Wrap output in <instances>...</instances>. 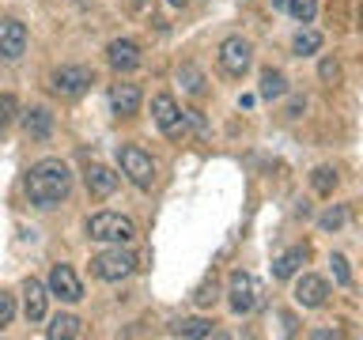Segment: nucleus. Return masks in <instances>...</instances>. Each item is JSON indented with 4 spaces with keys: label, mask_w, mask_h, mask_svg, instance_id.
Segmentation results:
<instances>
[{
    "label": "nucleus",
    "mask_w": 363,
    "mask_h": 340,
    "mask_svg": "<svg viewBox=\"0 0 363 340\" xmlns=\"http://www.w3.org/2000/svg\"><path fill=\"white\" fill-rule=\"evenodd\" d=\"M329 299V283L322 276H303L295 283V302L306 306V310H318V306H325Z\"/></svg>",
    "instance_id": "nucleus-12"
},
{
    "label": "nucleus",
    "mask_w": 363,
    "mask_h": 340,
    "mask_svg": "<svg viewBox=\"0 0 363 340\" xmlns=\"http://www.w3.org/2000/svg\"><path fill=\"white\" fill-rule=\"evenodd\" d=\"M68 189H72V170L61 159H42L27 170V197L38 208H57L68 197Z\"/></svg>",
    "instance_id": "nucleus-1"
},
{
    "label": "nucleus",
    "mask_w": 363,
    "mask_h": 340,
    "mask_svg": "<svg viewBox=\"0 0 363 340\" xmlns=\"http://www.w3.org/2000/svg\"><path fill=\"white\" fill-rule=\"evenodd\" d=\"M329 265H333V276H337V283L340 288H348L352 283V272H348V261L340 257V254H333V261H329Z\"/></svg>",
    "instance_id": "nucleus-26"
},
{
    "label": "nucleus",
    "mask_w": 363,
    "mask_h": 340,
    "mask_svg": "<svg viewBox=\"0 0 363 340\" xmlns=\"http://www.w3.org/2000/svg\"><path fill=\"white\" fill-rule=\"evenodd\" d=\"M193 299H197L201 306H212V299H216V283H201V288H197V295H193Z\"/></svg>",
    "instance_id": "nucleus-30"
},
{
    "label": "nucleus",
    "mask_w": 363,
    "mask_h": 340,
    "mask_svg": "<svg viewBox=\"0 0 363 340\" xmlns=\"http://www.w3.org/2000/svg\"><path fill=\"white\" fill-rule=\"evenodd\" d=\"M250 61H254V50H250V42L246 38H223L220 42V68L227 76H242L246 68H250Z\"/></svg>",
    "instance_id": "nucleus-8"
},
{
    "label": "nucleus",
    "mask_w": 363,
    "mask_h": 340,
    "mask_svg": "<svg viewBox=\"0 0 363 340\" xmlns=\"http://www.w3.org/2000/svg\"><path fill=\"white\" fill-rule=\"evenodd\" d=\"M291 45H295V53H299V57H311V53L322 50V34H318V30H299Z\"/></svg>",
    "instance_id": "nucleus-21"
},
{
    "label": "nucleus",
    "mask_w": 363,
    "mask_h": 340,
    "mask_svg": "<svg viewBox=\"0 0 363 340\" xmlns=\"http://www.w3.org/2000/svg\"><path fill=\"white\" fill-rule=\"evenodd\" d=\"M110 106L118 118H133L140 110V87L136 84H113L110 87Z\"/></svg>",
    "instance_id": "nucleus-13"
},
{
    "label": "nucleus",
    "mask_w": 363,
    "mask_h": 340,
    "mask_svg": "<svg viewBox=\"0 0 363 340\" xmlns=\"http://www.w3.org/2000/svg\"><path fill=\"white\" fill-rule=\"evenodd\" d=\"M227 295H231V310L235 314H250L254 306L261 302V288L257 280L250 276V272H231V280H227Z\"/></svg>",
    "instance_id": "nucleus-4"
},
{
    "label": "nucleus",
    "mask_w": 363,
    "mask_h": 340,
    "mask_svg": "<svg viewBox=\"0 0 363 340\" xmlns=\"http://www.w3.org/2000/svg\"><path fill=\"white\" fill-rule=\"evenodd\" d=\"M87 234L95 238V242H118L121 246L136 234V227H133V220H125L118 212H95L87 220Z\"/></svg>",
    "instance_id": "nucleus-3"
},
{
    "label": "nucleus",
    "mask_w": 363,
    "mask_h": 340,
    "mask_svg": "<svg viewBox=\"0 0 363 340\" xmlns=\"http://www.w3.org/2000/svg\"><path fill=\"white\" fill-rule=\"evenodd\" d=\"M27 50V27L19 19H0V57L16 61Z\"/></svg>",
    "instance_id": "nucleus-11"
},
{
    "label": "nucleus",
    "mask_w": 363,
    "mask_h": 340,
    "mask_svg": "<svg viewBox=\"0 0 363 340\" xmlns=\"http://www.w3.org/2000/svg\"><path fill=\"white\" fill-rule=\"evenodd\" d=\"M45 336H79V317L76 314H57L53 317V325L45 329Z\"/></svg>",
    "instance_id": "nucleus-20"
},
{
    "label": "nucleus",
    "mask_w": 363,
    "mask_h": 340,
    "mask_svg": "<svg viewBox=\"0 0 363 340\" xmlns=\"http://www.w3.org/2000/svg\"><path fill=\"white\" fill-rule=\"evenodd\" d=\"M167 4H170V8H182V4H186V0H167Z\"/></svg>",
    "instance_id": "nucleus-32"
},
{
    "label": "nucleus",
    "mask_w": 363,
    "mask_h": 340,
    "mask_svg": "<svg viewBox=\"0 0 363 340\" xmlns=\"http://www.w3.org/2000/svg\"><path fill=\"white\" fill-rule=\"evenodd\" d=\"M178 76L186 79V91H193V95H201V91H204V79H201V72H197V68H193V64H186V68H182Z\"/></svg>",
    "instance_id": "nucleus-25"
},
{
    "label": "nucleus",
    "mask_w": 363,
    "mask_h": 340,
    "mask_svg": "<svg viewBox=\"0 0 363 340\" xmlns=\"http://www.w3.org/2000/svg\"><path fill=\"white\" fill-rule=\"evenodd\" d=\"M50 291H53L61 302H79V299H84L79 276L72 272V265H65V261H57V265L50 268Z\"/></svg>",
    "instance_id": "nucleus-9"
},
{
    "label": "nucleus",
    "mask_w": 363,
    "mask_h": 340,
    "mask_svg": "<svg viewBox=\"0 0 363 340\" xmlns=\"http://www.w3.org/2000/svg\"><path fill=\"white\" fill-rule=\"evenodd\" d=\"M318 76H322L325 84H337V79H340V64H337V61H329V57H325V61L318 64Z\"/></svg>",
    "instance_id": "nucleus-27"
},
{
    "label": "nucleus",
    "mask_w": 363,
    "mask_h": 340,
    "mask_svg": "<svg viewBox=\"0 0 363 340\" xmlns=\"http://www.w3.org/2000/svg\"><path fill=\"white\" fill-rule=\"evenodd\" d=\"M91 68L84 64H65V68H57L53 72V95H61V98H79L84 91L91 87Z\"/></svg>",
    "instance_id": "nucleus-6"
},
{
    "label": "nucleus",
    "mask_w": 363,
    "mask_h": 340,
    "mask_svg": "<svg viewBox=\"0 0 363 340\" xmlns=\"http://www.w3.org/2000/svg\"><path fill=\"white\" fill-rule=\"evenodd\" d=\"M288 11L299 23H311L314 16H318V0H288Z\"/></svg>",
    "instance_id": "nucleus-23"
},
{
    "label": "nucleus",
    "mask_w": 363,
    "mask_h": 340,
    "mask_svg": "<svg viewBox=\"0 0 363 340\" xmlns=\"http://www.w3.org/2000/svg\"><path fill=\"white\" fill-rule=\"evenodd\" d=\"M303 261H306V249H303V246L288 249V254H280L277 261H272V276H277V280H291L295 272H299Z\"/></svg>",
    "instance_id": "nucleus-15"
},
{
    "label": "nucleus",
    "mask_w": 363,
    "mask_h": 340,
    "mask_svg": "<svg viewBox=\"0 0 363 340\" xmlns=\"http://www.w3.org/2000/svg\"><path fill=\"white\" fill-rule=\"evenodd\" d=\"M170 333L186 336V340H201V336H212V322H204V317H182V322L170 325Z\"/></svg>",
    "instance_id": "nucleus-18"
},
{
    "label": "nucleus",
    "mask_w": 363,
    "mask_h": 340,
    "mask_svg": "<svg viewBox=\"0 0 363 340\" xmlns=\"http://www.w3.org/2000/svg\"><path fill=\"white\" fill-rule=\"evenodd\" d=\"M91 268H95V276H99V280L118 283V280H125V276H129V272L136 268V257H133V254H125V249L118 246V249H106V254H99L95 261H91Z\"/></svg>",
    "instance_id": "nucleus-5"
},
{
    "label": "nucleus",
    "mask_w": 363,
    "mask_h": 340,
    "mask_svg": "<svg viewBox=\"0 0 363 340\" xmlns=\"http://www.w3.org/2000/svg\"><path fill=\"white\" fill-rule=\"evenodd\" d=\"M23 125H27V136H34V140H45V136L53 132V113L38 106V110H30L27 118H23Z\"/></svg>",
    "instance_id": "nucleus-16"
},
{
    "label": "nucleus",
    "mask_w": 363,
    "mask_h": 340,
    "mask_svg": "<svg viewBox=\"0 0 363 340\" xmlns=\"http://www.w3.org/2000/svg\"><path fill=\"white\" fill-rule=\"evenodd\" d=\"M280 95H288V79L277 68H265L261 72V98H280Z\"/></svg>",
    "instance_id": "nucleus-19"
},
{
    "label": "nucleus",
    "mask_w": 363,
    "mask_h": 340,
    "mask_svg": "<svg viewBox=\"0 0 363 340\" xmlns=\"http://www.w3.org/2000/svg\"><path fill=\"white\" fill-rule=\"evenodd\" d=\"M345 220H348L345 208H329L322 212V231H337V227H345Z\"/></svg>",
    "instance_id": "nucleus-24"
},
{
    "label": "nucleus",
    "mask_w": 363,
    "mask_h": 340,
    "mask_svg": "<svg viewBox=\"0 0 363 340\" xmlns=\"http://www.w3.org/2000/svg\"><path fill=\"white\" fill-rule=\"evenodd\" d=\"M152 113H155V125L163 129V136H170V140L186 136V113L178 110V102L170 95H155L152 98Z\"/></svg>",
    "instance_id": "nucleus-7"
},
{
    "label": "nucleus",
    "mask_w": 363,
    "mask_h": 340,
    "mask_svg": "<svg viewBox=\"0 0 363 340\" xmlns=\"http://www.w3.org/2000/svg\"><path fill=\"white\" fill-rule=\"evenodd\" d=\"M11 314H16V299L0 291V329H4V325L11 322Z\"/></svg>",
    "instance_id": "nucleus-28"
},
{
    "label": "nucleus",
    "mask_w": 363,
    "mask_h": 340,
    "mask_svg": "<svg viewBox=\"0 0 363 340\" xmlns=\"http://www.w3.org/2000/svg\"><path fill=\"white\" fill-rule=\"evenodd\" d=\"M272 8H288V0H272Z\"/></svg>",
    "instance_id": "nucleus-31"
},
{
    "label": "nucleus",
    "mask_w": 363,
    "mask_h": 340,
    "mask_svg": "<svg viewBox=\"0 0 363 340\" xmlns=\"http://www.w3.org/2000/svg\"><path fill=\"white\" fill-rule=\"evenodd\" d=\"M118 181H121V174H113V170L102 166V163H95L87 170V193L91 197H110V193L118 189Z\"/></svg>",
    "instance_id": "nucleus-14"
},
{
    "label": "nucleus",
    "mask_w": 363,
    "mask_h": 340,
    "mask_svg": "<svg viewBox=\"0 0 363 340\" xmlns=\"http://www.w3.org/2000/svg\"><path fill=\"white\" fill-rule=\"evenodd\" d=\"M311 181H314V189L322 193V197H329V193L337 189V170H329V166H318L314 174H311Z\"/></svg>",
    "instance_id": "nucleus-22"
},
{
    "label": "nucleus",
    "mask_w": 363,
    "mask_h": 340,
    "mask_svg": "<svg viewBox=\"0 0 363 340\" xmlns=\"http://www.w3.org/2000/svg\"><path fill=\"white\" fill-rule=\"evenodd\" d=\"M11 110H16V102H11L8 95H0V132L8 129V121H11Z\"/></svg>",
    "instance_id": "nucleus-29"
},
{
    "label": "nucleus",
    "mask_w": 363,
    "mask_h": 340,
    "mask_svg": "<svg viewBox=\"0 0 363 340\" xmlns=\"http://www.w3.org/2000/svg\"><path fill=\"white\" fill-rule=\"evenodd\" d=\"M118 163H121V174L129 178L136 189H152L155 186V163H152L147 152L125 144V147H118Z\"/></svg>",
    "instance_id": "nucleus-2"
},
{
    "label": "nucleus",
    "mask_w": 363,
    "mask_h": 340,
    "mask_svg": "<svg viewBox=\"0 0 363 340\" xmlns=\"http://www.w3.org/2000/svg\"><path fill=\"white\" fill-rule=\"evenodd\" d=\"M106 57H110V64L118 68V72H133V68L144 64V53H140V45H136L133 38H113L106 45Z\"/></svg>",
    "instance_id": "nucleus-10"
},
{
    "label": "nucleus",
    "mask_w": 363,
    "mask_h": 340,
    "mask_svg": "<svg viewBox=\"0 0 363 340\" xmlns=\"http://www.w3.org/2000/svg\"><path fill=\"white\" fill-rule=\"evenodd\" d=\"M23 295H27V322H42L45 317V288L38 280H27Z\"/></svg>",
    "instance_id": "nucleus-17"
}]
</instances>
